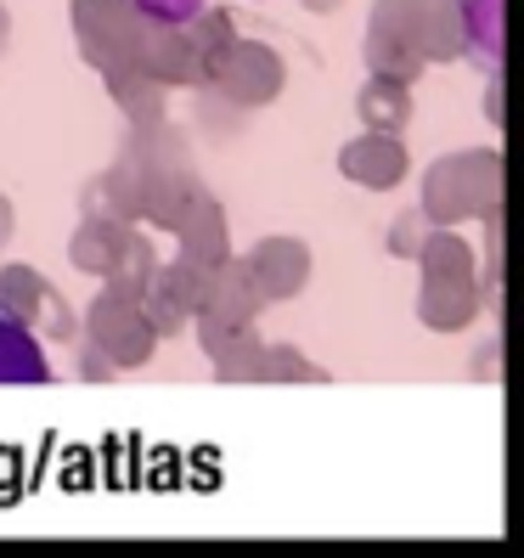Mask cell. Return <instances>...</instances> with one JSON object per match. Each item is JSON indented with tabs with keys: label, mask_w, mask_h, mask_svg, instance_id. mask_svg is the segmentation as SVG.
<instances>
[{
	"label": "cell",
	"mask_w": 524,
	"mask_h": 558,
	"mask_svg": "<svg viewBox=\"0 0 524 558\" xmlns=\"http://www.w3.org/2000/svg\"><path fill=\"white\" fill-rule=\"evenodd\" d=\"M367 74L417 85L429 69L463 62V0H373L362 35Z\"/></svg>",
	"instance_id": "1"
},
{
	"label": "cell",
	"mask_w": 524,
	"mask_h": 558,
	"mask_svg": "<svg viewBox=\"0 0 524 558\" xmlns=\"http://www.w3.org/2000/svg\"><path fill=\"white\" fill-rule=\"evenodd\" d=\"M113 170L136 198V220L170 232L181 220V209L204 192L198 175V153H192V136L175 119H158V124H124L119 153H113Z\"/></svg>",
	"instance_id": "2"
},
{
	"label": "cell",
	"mask_w": 524,
	"mask_h": 558,
	"mask_svg": "<svg viewBox=\"0 0 524 558\" xmlns=\"http://www.w3.org/2000/svg\"><path fill=\"white\" fill-rule=\"evenodd\" d=\"M412 266L423 271L417 282V322L429 333H463L479 322L485 300H479V254L468 248V238L456 226H435L423 238Z\"/></svg>",
	"instance_id": "3"
},
{
	"label": "cell",
	"mask_w": 524,
	"mask_h": 558,
	"mask_svg": "<svg viewBox=\"0 0 524 558\" xmlns=\"http://www.w3.org/2000/svg\"><path fill=\"white\" fill-rule=\"evenodd\" d=\"M502 186H508V163L497 147H456L423 170L417 209L435 226L485 220V215H502Z\"/></svg>",
	"instance_id": "4"
},
{
	"label": "cell",
	"mask_w": 524,
	"mask_h": 558,
	"mask_svg": "<svg viewBox=\"0 0 524 558\" xmlns=\"http://www.w3.org/2000/svg\"><path fill=\"white\" fill-rule=\"evenodd\" d=\"M80 333H85L96 350H102L119 373L147 367L153 350L163 344L158 327H153L147 311H142V293H124V288H113V282L96 288V300L80 311Z\"/></svg>",
	"instance_id": "5"
},
{
	"label": "cell",
	"mask_w": 524,
	"mask_h": 558,
	"mask_svg": "<svg viewBox=\"0 0 524 558\" xmlns=\"http://www.w3.org/2000/svg\"><path fill=\"white\" fill-rule=\"evenodd\" d=\"M142 23H147V12L136 7V0H69L74 51H80L85 69H96V74L124 69V62L136 57Z\"/></svg>",
	"instance_id": "6"
},
{
	"label": "cell",
	"mask_w": 524,
	"mask_h": 558,
	"mask_svg": "<svg viewBox=\"0 0 524 558\" xmlns=\"http://www.w3.org/2000/svg\"><path fill=\"white\" fill-rule=\"evenodd\" d=\"M259 311H266V300L254 293L248 271H243V259L232 254L226 266L209 271V293H204V305L192 311V333H198V350L215 355L226 339H237L243 327H259Z\"/></svg>",
	"instance_id": "7"
},
{
	"label": "cell",
	"mask_w": 524,
	"mask_h": 558,
	"mask_svg": "<svg viewBox=\"0 0 524 558\" xmlns=\"http://www.w3.org/2000/svg\"><path fill=\"white\" fill-rule=\"evenodd\" d=\"M209 85H215L220 96H232L243 113H259V108H271L277 96L288 90V62H282L277 46L243 40V35H237L232 51L220 57V69L209 74Z\"/></svg>",
	"instance_id": "8"
},
{
	"label": "cell",
	"mask_w": 524,
	"mask_h": 558,
	"mask_svg": "<svg viewBox=\"0 0 524 558\" xmlns=\"http://www.w3.org/2000/svg\"><path fill=\"white\" fill-rule=\"evenodd\" d=\"M243 259V271H248V282H254V293L266 305H288V300H300V293L310 288V277H316V254H310V243L305 238H288V232H271V238H259L248 254H237Z\"/></svg>",
	"instance_id": "9"
},
{
	"label": "cell",
	"mask_w": 524,
	"mask_h": 558,
	"mask_svg": "<svg viewBox=\"0 0 524 558\" xmlns=\"http://www.w3.org/2000/svg\"><path fill=\"white\" fill-rule=\"evenodd\" d=\"M204 293H209V271L204 266H192V259H181V254L158 259L147 288H142V311L158 327V339L186 333V322H192V311L204 305Z\"/></svg>",
	"instance_id": "10"
},
{
	"label": "cell",
	"mask_w": 524,
	"mask_h": 558,
	"mask_svg": "<svg viewBox=\"0 0 524 558\" xmlns=\"http://www.w3.org/2000/svg\"><path fill=\"white\" fill-rule=\"evenodd\" d=\"M339 175L362 192H395L412 175V153L401 136H383V130H362L339 147Z\"/></svg>",
	"instance_id": "11"
},
{
	"label": "cell",
	"mask_w": 524,
	"mask_h": 558,
	"mask_svg": "<svg viewBox=\"0 0 524 558\" xmlns=\"http://www.w3.org/2000/svg\"><path fill=\"white\" fill-rule=\"evenodd\" d=\"M170 238H175V254L192 259V266H204V271L226 266V259L237 254V248H232V220H226V204L215 198L209 186L181 209V220L170 226Z\"/></svg>",
	"instance_id": "12"
},
{
	"label": "cell",
	"mask_w": 524,
	"mask_h": 558,
	"mask_svg": "<svg viewBox=\"0 0 524 558\" xmlns=\"http://www.w3.org/2000/svg\"><path fill=\"white\" fill-rule=\"evenodd\" d=\"M130 62H136L142 74L163 80L170 90H198L204 85V69H198V57H192V46H186V28L163 23V17L142 23V40H136V57Z\"/></svg>",
	"instance_id": "13"
},
{
	"label": "cell",
	"mask_w": 524,
	"mask_h": 558,
	"mask_svg": "<svg viewBox=\"0 0 524 558\" xmlns=\"http://www.w3.org/2000/svg\"><path fill=\"white\" fill-rule=\"evenodd\" d=\"M102 85H108V102L119 108L124 124H158V119H170V96H175V90L163 85V80H153V74H142L136 62L108 69Z\"/></svg>",
	"instance_id": "14"
},
{
	"label": "cell",
	"mask_w": 524,
	"mask_h": 558,
	"mask_svg": "<svg viewBox=\"0 0 524 558\" xmlns=\"http://www.w3.org/2000/svg\"><path fill=\"white\" fill-rule=\"evenodd\" d=\"M508 51V0H463V57L474 69H502Z\"/></svg>",
	"instance_id": "15"
},
{
	"label": "cell",
	"mask_w": 524,
	"mask_h": 558,
	"mask_svg": "<svg viewBox=\"0 0 524 558\" xmlns=\"http://www.w3.org/2000/svg\"><path fill=\"white\" fill-rule=\"evenodd\" d=\"M355 119H362V130H383V136H401V130L412 124V85H406V80L367 74V85L355 90Z\"/></svg>",
	"instance_id": "16"
},
{
	"label": "cell",
	"mask_w": 524,
	"mask_h": 558,
	"mask_svg": "<svg viewBox=\"0 0 524 558\" xmlns=\"http://www.w3.org/2000/svg\"><path fill=\"white\" fill-rule=\"evenodd\" d=\"M0 384H51V355L35 327L0 316Z\"/></svg>",
	"instance_id": "17"
},
{
	"label": "cell",
	"mask_w": 524,
	"mask_h": 558,
	"mask_svg": "<svg viewBox=\"0 0 524 558\" xmlns=\"http://www.w3.org/2000/svg\"><path fill=\"white\" fill-rule=\"evenodd\" d=\"M181 28H186V46H192V57H198L204 85H209V74L220 69V57L232 51V40H237V23H232V12H226V7H209V0H204V7L192 12Z\"/></svg>",
	"instance_id": "18"
},
{
	"label": "cell",
	"mask_w": 524,
	"mask_h": 558,
	"mask_svg": "<svg viewBox=\"0 0 524 558\" xmlns=\"http://www.w3.org/2000/svg\"><path fill=\"white\" fill-rule=\"evenodd\" d=\"M124 232H130V226H108V220H80L74 232H69V266L102 282V277H108V266H113V254H119V243H124Z\"/></svg>",
	"instance_id": "19"
},
{
	"label": "cell",
	"mask_w": 524,
	"mask_h": 558,
	"mask_svg": "<svg viewBox=\"0 0 524 558\" xmlns=\"http://www.w3.org/2000/svg\"><path fill=\"white\" fill-rule=\"evenodd\" d=\"M80 220H108V226H142L136 220V198H130V186L119 181V170H96L85 186H80Z\"/></svg>",
	"instance_id": "20"
},
{
	"label": "cell",
	"mask_w": 524,
	"mask_h": 558,
	"mask_svg": "<svg viewBox=\"0 0 524 558\" xmlns=\"http://www.w3.org/2000/svg\"><path fill=\"white\" fill-rule=\"evenodd\" d=\"M209 367L220 384H266V339H259V327H243L237 339H226Z\"/></svg>",
	"instance_id": "21"
},
{
	"label": "cell",
	"mask_w": 524,
	"mask_h": 558,
	"mask_svg": "<svg viewBox=\"0 0 524 558\" xmlns=\"http://www.w3.org/2000/svg\"><path fill=\"white\" fill-rule=\"evenodd\" d=\"M46 277L35 266H23V259H12V266H0V316H12V322H35L40 300H46Z\"/></svg>",
	"instance_id": "22"
},
{
	"label": "cell",
	"mask_w": 524,
	"mask_h": 558,
	"mask_svg": "<svg viewBox=\"0 0 524 558\" xmlns=\"http://www.w3.org/2000/svg\"><path fill=\"white\" fill-rule=\"evenodd\" d=\"M243 119H248V113L232 102V96H220L215 85H198V90H192V130H204L209 142H237Z\"/></svg>",
	"instance_id": "23"
},
{
	"label": "cell",
	"mask_w": 524,
	"mask_h": 558,
	"mask_svg": "<svg viewBox=\"0 0 524 558\" xmlns=\"http://www.w3.org/2000/svg\"><path fill=\"white\" fill-rule=\"evenodd\" d=\"M153 266H158V248H153V238L130 226L102 282H113V288H124V293H142V288H147V277H153Z\"/></svg>",
	"instance_id": "24"
},
{
	"label": "cell",
	"mask_w": 524,
	"mask_h": 558,
	"mask_svg": "<svg viewBox=\"0 0 524 558\" xmlns=\"http://www.w3.org/2000/svg\"><path fill=\"white\" fill-rule=\"evenodd\" d=\"M28 327H35L40 344H74L80 339V311L62 300L57 288H46V300H40V311H35V322H28Z\"/></svg>",
	"instance_id": "25"
},
{
	"label": "cell",
	"mask_w": 524,
	"mask_h": 558,
	"mask_svg": "<svg viewBox=\"0 0 524 558\" xmlns=\"http://www.w3.org/2000/svg\"><path fill=\"white\" fill-rule=\"evenodd\" d=\"M266 384H327V373L310 367L300 344H271L266 339Z\"/></svg>",
	"instance_id": "26"
},
{
	"label": "cell",
	"mask_w": 524,
	"mask_h": 558,
	"mask_svg": "<svg viewBox=\"0 0 524 558\" xmlns=\"http://www.w3.org/2000/svg\"><path fill=\"white\" fill-rule=\"evenodd\" d=\"M435 232V220L423 215L417 204L412 209H401L395 220H389V232H383V248L395 254V259H417V248H423V238Z\"/></svg>",
	"instance_id": "27"
},
{
	"label": "cell",
	"mask_w": 524,
	"mask_h": 558,
	"mask_svg": "<svg viewBox=\"0 0 524 558\" xmlns=\"http://www.w3.org/2000/svg\"><path fill=\"white\" fill-rule=\"evenodd\" d=\"M74 378H80V384H113V378H119V367H113V361H108L102 350H96V344L80 333V339H74Z\"/></svg>",
	"instance_id": "28"
},
{
	"label": "cell",
	"mask_w": 524,
	"mask_h": 558,
	"mask_svg": "<svg viewBox=\"0 0 524 558\" xmlns=\"http://www.w3.org/2000/svg\"><path fill=\"white\" fill-rule=\"evenodd\" d=\"M468 378H479V384H497V378H502V339H497V333H490V339L474 350Z\"/></svg>",
	"instance_id": "29"
},
{
	"label": "cell",
	"mask_w": 524,
	"mask_h": 558,
	"mask_svg": "<svg viewBox=\"0 0 524 558\" xmlns=\"http://www.w3.org/2000/svg\"><path fill=\"white\" fill-rule=\"evenodd\" d=\"M136 7H142L147 17H163V23H186L192 12L204 7V0H136Z\"/></svg>",
	"instance_id": "30"
},
{
	"label": "cell",
	"mask_w": 524,
	"mask_h": 558,
	"mask_svg": "<svg viewBox=\"0 0 524 558\" xmlns=\"http://www.w3.org/2000/svg\"><path fill=\"white\" fill-rule=\"evenodd\" d=\"M485 119L502 130V119H508V96H502V69H490L485 74Z\"/></svg>",
	"instance_id": "31"
},
{
	"label": "cell",
	"mask_w": 524,
	"mask_h": 558,
	"mask_svg": "<svg viewBox=\"0 0 524 558\" xmlns=\"http://www.w3.org/2000/svg\"><path fill=\"white\" fill-rule=\"evenodd\" d=\"M12 232H17V204L7 198V192H0V248L12 243Z\"/></svg>",
	"instance_id": "32"
},
{
	"label": "cell",
	"mask_w": 524,
	"mask_h": 558,
	"mask_svg": "<svg viewBox=\"0 0 524 558\" xmlns=\"http://www.w3.org/2000/svg\"><path fill=\"white\" fill-rule=\"evenodd\" d=\"M300 7H305V12H316V17H327V12H339L344 0H300Z\"/></svg>",
	"instance_id": "33"
}]
</instances>
